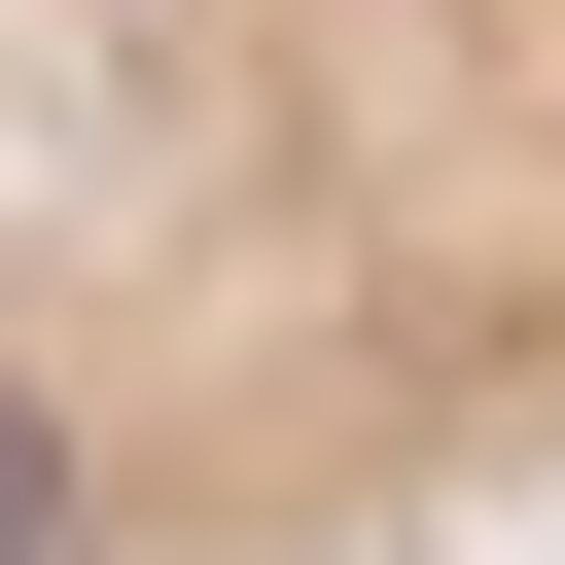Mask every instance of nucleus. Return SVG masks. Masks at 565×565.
<instances>
[{
    "label": "nucleus",
    "mask_w": 565,
    "mask_h": 565,
    "mask_svg": "<svg viewBox=\"0 0 565 565\" xmlns=\"http://www.w3.org/2000/svg\"><path fill=\"white\" fill-rule=\"evenodd\" d=\"M565 530V0H0V565H530Z\"/></svg>",
    "instance_id": "1"
}]
</instances>
